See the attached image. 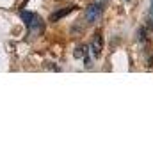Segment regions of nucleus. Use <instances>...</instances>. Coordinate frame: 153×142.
I'll list each match as a JSON object with an SVG mask.
<instances>
[{"instance_id": "nucleus-1", "label": "nucleus", "mask_w": 153, "mask_h": 142, "mask_svg": "<svg viewBox=\"0 0 153 142\" xmlns=\"http://www.w3.org/2000/svg\"><path fill=\"white\" fill-rule=\"evenodd\" d=\"M102 48H103V37L98 32V34H94V37L91 39V44H89V53H91V57H93V59H98L100 53H102Z\"/></svg>"}, {"instance_id": "nucleus-2", "label": "nucleus", "mask_w": 153, "mask_h": 142, "mask_svg": "<svg viewBox=\"0 0 153 142\" xmlns=\"http://www.w3.org/2000/svg\"><path fill=\"white\" fill-rule=\"evenodd\" d=\"M100 14H102V5H100V4H91V5L87 7L85 20H87V21H94V20H98Z\"/></svg>"}, {"instance_id": "nucleus-3", "label": "nucleus", "mask_w": 153, "mask_h": 142, "mask_svg": "<svg viewBox=\"0 0 153 142\" xmlns=\"http://www.w3.org/2000/svg\"><path fill=\"white\" fill-rule=\"evenodd\" d=\"M70 11H71V9H62V11H59V13H55V14L52 16V20H59V18H62V16H64L66 13H70Z\"/></svg>"}, {"instance_id": "nucleus-4", "label": "nucleus", "mask_w": 153, "mask_h": 142, "mask_svg": "<svg viewBox=\"0 0 153 142\" xmlns=\"http://www.w3.org/2000/svg\"><path fill=\"white\" fill-rule=\"evenodd\" d=\"M150 16H152V20H153V0H152V5H150Z\"/></svg>"}]
</instances>
